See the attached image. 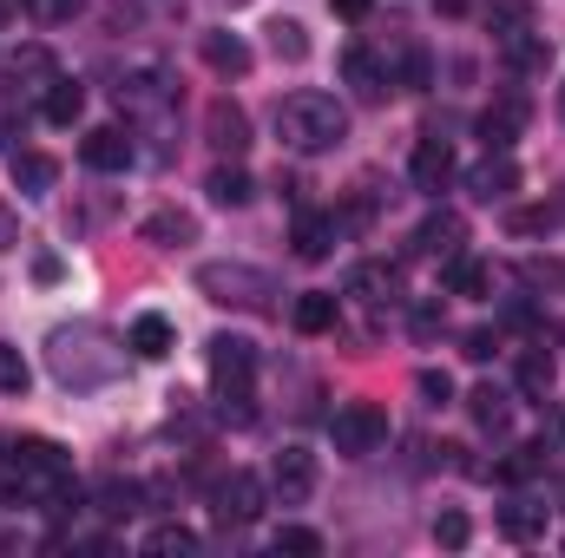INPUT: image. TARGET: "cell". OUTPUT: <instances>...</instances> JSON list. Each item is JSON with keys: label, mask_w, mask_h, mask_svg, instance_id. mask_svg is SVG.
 <instances>
[{"label": "cell", "mask_w": 565, "mask_h": 558, "mask_svg": "<svg viewBox=\"0 0 565 558\" xmlns=\"http://www.w3.org/2000/svg\"><path fill=\"white\" fill-rule=\"evenodd\" d=\"M33 20H46V26H60V20H73L79 13V0H20Z\"/></svg>", "instance_id": "cell-37"}, {"label": "cell", "mask_w": 565, "mask_h": 558, "mask_svg": "<svg viewBox=\"0 0 565 558\" xmlns=\"http://www.w3.org/2000/svg\"><path fill=\"white\" fill-rule=\"evenodd\" d=\"M277 139L289 144V151H302V158L335 151V144L349 139V112H342L329 93H289L277 106Z\"/></svg>", "instance_id": "cell-1"}, {"label": "cell", "mask_w": 565, "mask_h": 558, "mask_svg": "<svg viewBox=\"0 0 565 558\" xmlns=\"http://www.w3.org/2000/svg\"><path fill=\"white\" fill-rule=\"evenodd\" d=\"M546 506H533V500H513V506H500V533L513 539V546H526V539H546Z\"/></svg>", "instance_id": "cell-21"}, {"label": "cell", "mask_w": 565, "mask_h": 558, "mask_svg": "<svg viewBox=\"0 0 565 558\" xmlns=\"http://www.w3.org/2000/svg\"><path fill=\"white\" fill-rule=\"evenodd\" d=\"M33 277H40V282H60V257H33Z\"/></svg>", "instance_id": "cell-42"}, {"label": "cell", "mask_w": 565, "mask_h": 558, "mask_svg": "<svg viewBox=\"0 0 565 558\" xmlns=\"http://www.w3.org/2000/svg\"><path fill=\"white\" fill-rule=\"evenodd\" d=\"M270 46H277V60H302V53H309V33H302L296 20H277V26H270Z\"/></svg>", "instance_id": "cell-33"}, {"label": "cell", "mask_w": 565, "mask_h": 558, "mask_svg": "<svg viewBox=\"0 0 565 558\" xmlns=\"http://www.w3.org/2000/svg\"><path fill=\"white\" fill-rule=\"evenodd\" d=\"M26 382H33L26 355H20L13 342H0V395H26Z\"/></svg>", "instance_id": "cell-31"}, {"label": "cell", "mask_w": 565, "mask_h": 558, "mask_svg": "<svg viewBox=\"0 0 565 558\" xmlns=\"http://www.w3.org/2000/svg\"><path fill=\"white\" fill-rule=\"evenodd\" d=\"M467 408H473V420H480L487 433H507V420H513V408H507V395H500L493 382H487V388H473V395H467Z\"/></svg>", "instance_id": "cell-26"}, {"label": "cell", "mask_w": 565, "mask_h": 558, "mask_svg": "<svg viewBox=\"0 0 565 558\" xmlns=\"http://www.w3.org/2000/svg\"><path fill=\"white\" fill-rule=\"evenodd\" d=\"M145 244H158V250H171V244H191L198 237V217H184V211H151L139 224Z\"/></svg>", "instance_id": "cell-22"}, {"label": "cell", "mask_w": 565, "mask_h": 558, "mask_svg": "<svg viewBox=\"0 0 565 558\" xmlns=\"http://www.w3.org/2000/svg\"><path fill=\"white\" fill-rule=\"evenodd\" d=\"M53 184H60V164L46 151H13V191L20 197H46Z\"/></svg>", "instance_id": "cell-17"}, {"label": "cell", "mask_w": 565, "mask_h": 558, "mask_svg": "<svg viewBox=\"0 0 565 558\" xmlns=\"http://www.w3.org/2000/svg\"><path fill=\"white\" fill-rule=\"evenodd\" d=\"M526 119H533V106L520 99V93H507V99H493L487 112H480V139H487V151H507V144L526 132Z\"/></svg>", "instance_id": "cell-7"}, {"label": "cell", "mask_w": 565, "mask_h": 558, "mask_svg": "<svg viewBox=\"0 0 565 558\" xmlns=\"http://www.w3.org/2000/svg\"><path fill=\"white\" fill-rule=\"evenodd\" d=\"M93 348H99L93 329H60V335H53V375H60L66 388H99L106 375H119V348H113V355H93Z\"/></svg>", "instance_id": "cell-2"}, {"label": "cell", "mask_w": 565, "mask_h": 558, "mask_svg": "<svg viewBox=\"0 0 565 558\" xmlns=\"http://www.w3.org/2000/svg\"><path fill=\"white\" fill-rule=\"evenodd\" d=\"M204 191H211V197H217V204H231V211H237V204H250V191H257V184H250V178H244V171H237V164H217V171H211V184H204Z\"/></svg>", "instance_id": "cell-28"}, {"label": "cell", "mask_w": 565, "mask_h": 558, "mask_svg": "<svg viewBox=\"0 0 565 558\" xmlns=\"http://www.w3.org/2000/svg\"><path fill=\"white\" fill-rule=\"evenodd\" d=\"M487 26L507 40V33H526L533 26V7L526 0H487Z\"/></svg>", "instance_id": "cell-29"}, {"label": "cell", "mask_w": 565, "mask_h": 558, "mask_svg": "<svg viewBox=\"0 0 565 558\" xmlns=\"http://www.w3.org/2000/svg\"><path fill=\"white\" fill-rule=\"evenodd\" d=\"M369 7H375V0H335V13H342V20H369Z\"/></svg>", "instance_id": "cell-41"}, {"label": "cell", "mask_w": 565, "mask_h": 558, "mask_svg": "<svg viewBox=\"0 0 565 558\" xmlns=\"http://www.w3.org/2000/svg\"><path fill=\"white\" fill-rule=\"evenodd\" d=\"M520 395H533V401L553 395V355H546V348H526V355H520Z\"/></svg>", "instance_id": "cell-25"}, {"label": "cell", "mask_w": 565, "mask_h": 558, "mask_svg": "<svg viewBox=\"0 0 565 558\" xmlns=\"http://www.w3.org/2000/svg\"><path fill=\"white\" fill-rule=\"evenodd\" d=\"M415 335H422V342H434V335H440V309H434V302H427V309H415Z\"/></svg>", "instance_id": "cell-40"}, {"label": "cell", "mask_w": 565, "mask_h": 558, "mask_svg": "<svg viewBox=\"0 0 565 558\" xmlns=\"http://www.w3.org/2000/svg\"><path fill=\"white\" fill-rule=\"evenodd\" d=\"M145 552H198V533L191 526H158V533H145Z\"/></svg>", "instance_id": "cell-32"}, {"label": "cell", "mask_w": 565, "mask_h": 558, "mask_svg": "<svg viewBox=\"0 0 565 558\" xmlns=\"http://www.w3.org/2000/svg\"><path fill=\"white\" fill-rule=\"evenodd\" d=\"M198 289L211 302H224V309H270V296H277V282L264 270H250V264H204Z\"/></svg>", "instance_id": "cell-4"}, {"label": "cell", "mask_w": 565, "mask_h": 558, "mask_svg": "<svg viewBox=\"0 0 565 558\" xmlns=\"http://www.w3.org/2000/svg\"><path fill=\"white\" fill-rule=\"evenodd\" d=\"M467 533H473V526H467V513H440V519H434V539H440L447 552H460V546H467Z\"/></svg>", "instance_id": "cell-35"}, {"label": "cell", "mask_w": 565, "mask_h": 558, "mask_svg": "<svg viewBox=\"0 0 565 558\" xmlns=\"http://www.w3.org/2000/svg\"><path fill=\"white\" fill-rule=\"evenodd\" d=\"M289 315H296V329H302V335H322V329H335V322H342V302H335L329 289H309V296H296V309H289Z\"/></svg>", "instance_id": "cell-20"}, {"label": "cell", "mask_w": 565, "mask_h": 558, "mask_svg": "<svg viewBox=\"0 0 565 558\" xmlns=\"http://www.w3.org/2000/svg\"><path fill=\"white\" fill-rule=\"evenodd\" d=\"M500 60H507L513 73H546V66H553V46H546V33L526 26V33H507V40H500Z\"/></svg>", "instance_id": "cell-16"}, {"label": "cell", "mask_w": 565, "mask_h": 558, "mask_svg": "<svg viewBox=\"0 0 565 558\" xmlns=\"http://www.w3.org/2000/svg\"><path fill=\"white\" fill-rule=\"evenodd\" d=\"M507 224H513V237H546L553 224H565V197H553V204H526V211H513Z\"/></svg>", "instance_id": "cell-23"}, {"label": "cell", "mask_w": 565, "mask_h": 558, "mask_svg": "<svg viewBox=\"0 0 565 558\" xmlns=\"http://www.w3.org/2000/svg\"><path fill=\"white\" fill-rule=\"evenodd\" d=\"M79 158H86L93 171H126V164H132V139H126L119 126H93L86 144H79Z\"/></svg>", "instance_id": "cell-13"}, {"label": "cell", "mask_w": 565, "mask_h": 558, "mask_svg": "<svg viewBox=\"0 0 565 558\" xmlns=\"http://www.w3.org/2000/svg\"><path fill=\"white\" fill-rule=\"evenodd\" d=\"M460 244H467V224L454 211H434L422 230H415V250L422 257H460Z\"/></svg>", "instance_id": "cell-14"}, {"label": "cell", "mask_w": 565, "mask_h": 558, "mask_svg": "<svg viewBox=\"0 0 565 558\" xmlns=\"http://www.w3.org/2000/svg\"><path fill=\"white\" fill-rule=\"evenodd\" d=\"M13 244V217H7V204H0V250Z\"/></svg>", "instance_id": "cell-43"}, {"label": "cell", "mask_w": 565, "mask_h": 558, "mask_svg": "<svg viewBox=\"0 0 565 558\" xmlns=\"http://www.w3.org/2000/svg\"><path fill=\"white\" fill-rule=\"evenodd\" d=\"M349 296H362L369 309H388V302H402V277H395L388 264H362L355 282H349Z\"/></svg>", "instance_id": "cell-19"}, {"label": "cell", "mask_w": 565, "mask_h": 558, "mask_svg": "<svg viewBox=\"0 0 565 558\" xmlns=\"http://www.w3.org/2000/svg\"><path fill=\"white\" fill-rule=\"evenodd\" d=\"M447 289H454V296H487V289H493V270L473 264V257H447Z\"/></svg>", "instance_id": "cell-27"}, {"label": "cell", "mask_w": 565, "mask_h": 558, "mask_svg": "<svg viewBox=\"0 0 565 558\" xmlns=\"http://www.w3.org/2000/svg\"><path fill=\"white\" fill-rule=\"evenodd\" d=\"M270 486H277V500H282V506L309 500V493H316V460H309L302 447H282L277 460H270Z\"/></svg>", "instance_id": "cell-9"}, {"label": "cell", "mask_w": 565, "mask_h": 558, "mask_svg": "<svg viewBox=\"0 0 565 558\" xmlns=\"http://www.w3.org/2000/svg\"><path fill=\"white\" fill-rule=\"evenodd\" d=\"M342 66H349V79H355V86H362L369 99H382V93H388V73H382V66H375V60H369L362 46H349V60H342Z\"/></svg>", "instance_id": "cell-30"}, {"label": "cell", "mask_w": 565, "mask_h": 558, "mask_svg": "<svg viewBox=\"0 0 565 558\" xmlns=\"http://www.w3.org/2000/svg\"><path fill=\"white\" fill-rule=\"evenodd\" d=\"M250 375H257V342H244V335H217L211 342V382H217V395L224 401H250ZM250 420V408H244Z\"/></svg>", "instance_id": "cell-5"}, {"label": "cell", "mask_w": 565, "mask_h": 558, "mask_svg": "<svg viewBox=\"0 0 565 558\" xmlns=\"http://www.w3.org/2000/svg\"><path fill=\"white\" fill-rule=\"evenodd\" d=\"M79 112H86V93H79L73 79H46V119H53V126H73Z\"/></svg>", "instance_id": "cell-24"}, {"label": "cell", "mask_w": 565, "mask_h": 558, "mask_svg": "<svg viewBox=\"0 0 565 558\" xmlns=\"http://www.w3.org/2000/svg\"><path fill=\"white\" fill-rule=\"evenodd\" d=\"M415 388H422V401H427V408H440V401H454V382H447L440 368H422V375H415Z\"/></svg>", "instance_id": "cell-36"}, {"label": "cell", "mask_w": 565, "mask_h": 558, "mask_svg": "<svg viewBox=\"0 0 565 558\" xmlns=\"http://www.w3.org/2000/svg\"><path fill=\"white\" fill-rule=\"evenodd\" d=\"M500 342H493V329H467V362H487Z\"/></svg>", "instance_id": "cell-39"}, {"label": "cell", "mask_w": 565, "mask_h": 558, "mask_svg": "<svg viewBox=\"0 0 565 558\" xmlns=\"http://www.w3.org/2000/svg\"><path fill=\"white\" fill-rule=\"evenodd\" d=\"M408 178H415V191L440 197V191L454 184V151H447V139H422V144H415V164H408Z\"/></svg>", "instance_id": "cell-11"}, {"label": "cell", "mask_w": 565, "mask_h": 558, "mask_svg": "<svg viewBox=\"0 0 565 558\" xmlns=\"http://www.w3.org/2000/svg\"><path fill=\"white\" fill-rule=\"evenodd\" d=\"M467 191H473L480 204H507V197L520 191V171H513V158H507V151H487V158L467 171Z\"/></svg>", "instance_id": "cell-8"}, {"label": "cell", "mask_w": 565, "mask_h": 558, "mask_svg": "<svg viewBox=\"0 0 565 558\" xmlns=\"http://www.w3.org/2000/svg\"><path fill=\"white\" fill-rule=\"evenodd\" d=\"M204 66H211L217 79H244V73H250V46H244L237 33H204Z\"/></svg>", "instance_id": "cell-15"}, {"label": "cell", "mask_w": 565, "mask_h": 558, "mask_svg": "<svg viewBox=\"0 0 565 558\" xmlns=\"http://www.w3.org/2000/svg\"><path fill=\"white\" fill-rule=\"evenodd\" d=\"M335 237H342V217H335V211H329V217H322V211H302V217H296V257H302V264H322V257L335 250Z\"/></svg>", "instance_id": "cell-12"}, {"label": "cell", "mask_w": 565, "mask_h": 558, "mask_svg": "<svg viewBox=\"0 0 565 558\" xmlns=\"http://www.w3.org/2000/svg\"><path fill=\"white\" fill-rule=\"evenodd\" d=\"M270 546H277V552H289V558H316V552H322V539H316L309 526H282Z\"/></svg>", "instance_id": "cell-34"}, {"label": "cell", "mask_w": 565, "mask_h": 558, "mask_svg": "<svg viewBox=\"0 0 565 558\" xmlns=\"http://www.w3.org/2000/svg\"><path fill=\"white\" fill-rule=\"evenodd\" d=\"M211 513H217L224 526H250V519L264 513V480H257V473H224V480L211 486Z\"/></svg>", "instance_id": "cell-6"}, {"label": "cell", "mask_w": 565, "mask_h": 558, "mask_svg": "<svg viewBox=\"0 0 565 558\" xmlns=\"http://www.w3.org/2000/svg\"><path fill=\"white\" fill-rule=\"evenodd\" d=\"M7 13H13V0H0V20H7Z\"/></svg>", "instance_id": "cell-44"}, {"label": "cell", "mask_w": 565, "mask_h": 558, "mask_svg": "<svg viewBox=\"0 0 565 558\" xmlns=\"http://www.w3.org/2000/svg\"><path fill=\"white\" fill-rule=\"evenodd\" d=\"M329 440H335L342 460H369V453L388 447V415H382L375 401H342V408L329 415Z\"/></svg>", "instance_id": "cell-3"}, {"label": "cell", "mask_w": 565, "mask_h": 558, "mask_svg": "<svg viewBox=\"0 0 565 558\" xmlns=\"http://www.w3.org/2000/svg\"><path fill=\"white\" fill-rule=\"evenodd\" d=\"M204 139L237 158V151L250 144V119H244V106H237V99H211V106H204Z\"/></svg>", "instance_id": "cell-10"}, {"label": "cell", "mask_w": 565, "mask_h": 558, "mask_svg": "<svg viewBox=\"0 0 565 558\" xmlns=\"http://www.w3.org/2000/svg\"><path fill=\"white\" fill-rule=\"evenodd\" d=\"M126 348H132L139 362H164V355L178 348V329H171L164 315H139V322H132V335H126Z\"/></svg>", "instance_id": "cell-18"}, {"label": "cell", "mask_w": 565, "mask_h": 558, "mask_svg": "<svg viewBox=\"0 0 565 558\" xmlns=\"http://www.w3.org/2000/svg\"><path fill=\"white\" fill-rule=\"evenodd\" d=\"M559 119H565V86H559Z\"/></svg>", "instance_id": "cell-45"}, {"label": "cell", "mask_w": 565, "mask_h": 558, "mask_svg": "<svg viewBox=\"0 0 565 558\" xmlns=\"http://www.w3.org/2000/svg\"><path fill=\"white\" fill-rule=\"evenodd\" d=\"M132 506H139V486H106L99 493V513H113V519H126Z\"/></svg>", "instance_id": "cell-38"}]
</instances>
